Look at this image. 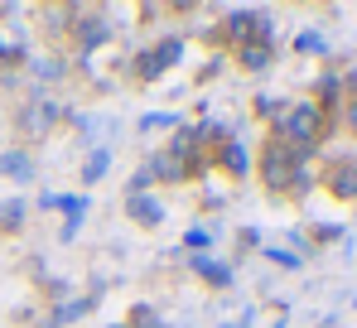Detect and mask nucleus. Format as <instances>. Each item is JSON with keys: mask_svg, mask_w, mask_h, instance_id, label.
Wrapping results in <instances>:
<instances>
[{"mask_svg": "<svg viewBox=\"0 0 357 328\" xmlns=\"http://www.w3.org/2000/svg\"><path fill=\"white\" fill-rule=\"evenodd\" d=\"M261 174H266L271 188H280V193H299V188H304V155L290 150L280 135H271L266 160H261Z\"/></svg>", "mask_w": 357, "mask_h": 328, "instance_id": "nucleus-1", "label": "nucleus"}, {"mask_svg": "<svg viewBox=\"0 0 357 328\" xmlns=\"http://www.w3.org/2000/svg\"><path fill=\"white\" fill-rule=\"evenodd\" d=\"M328 188L338 198H357V160H333L328 164Z\"/></svg>", "mask_w": 357, "mask_h": 328, "instance_id": "nucleus-2", "label": "nucleus"}, {"mask_svg": "<svg viewBox=\"0 0 357 328\" xmlns=\"http://www.w3.org/2000/svg\"><path fill=\"white\" fill-rule=\"evenodd\" d=\"M174 58H178V39H165L160 49L140 54V77H155V73H165V68H169Z\"/></svg>", "mask_w": 357, "mask_h": 328, "instance_id": "nucleus-3", "label": "nucleus"}, {"mask_svg": "<svg viewBox=\"0 0 357 328\" xmlns=\"http://www.w3.org/2000/svg\"><path fill=\"white\" fill-rule=\"evenodd\" d=\"M145 169H150V179H169V184H178V179L193 174V164H183L178 155H160L155 164H145Z\"/></svg>", "mask_w": 357, "mask_h": 328, "instance_id": "nucleus-4", "label": "nucleus"}, {"mask_svg": "<svg viewBox=\"0 0 357 328\" xmlns=\"http://www.w3.org/2000/svg\"><path fill=\"white\" fill-rule=\"evenodd\" d=\"M130 218L140 222V227H155V222L165 218V208L155 198H145V193H130Z\"/></svg>", "mask_w": 357, "mask_h": 328, "instance_id": "nucleus-5", "label": "nucleus"}, {"mask_svg": "<svg viewBox=\"0 0 357 328\" xmlns=\"http://www.w3.org/2000/svg\"><path fill=\"white\" fill-rule=\"evenodd\" d=\"M49 121H54V107H44V102H34V107L24 111V121H20V126H24L29 135H39V131H49Z\"/></svg>", "mask_w": 357, "mask_h": 328, "instance_id": "nucleus-6", "label": "nucleus"}, {"mask_svg": "<svg viewBox=\"0 0 357 328\" xmlns=\"http://www.w3.org/2000/svg\"><path fill=\"white\" fill-rule=\"evenodd\" d=\"M266 63H271V44H241V68L261 73Z\"/></svg>", "mask_w": 357, "mask_h": 328, "instance_id": "nucleus-7", "label": "nucleus"}, {"mask_svg": "<svg viewBox=\"0 0 357 328\" xmlns=\"http://www.w3.org/2000/svg\"><path fill=\"white\" fill-rule=\"evenodd\" d=\"M0 174H15V179H29V155H20V150H10V155H0Z\"/></svg>", "mask_w": 357, "mask_h": 328, "instance_id": "nucleus-8", "label": "nucleus"}, {"mask_svg": "<svg viewBox=\"0 0 357 328\" xmlns=\"http://www.w3.org/2000/svg\"><path fill=\"white\" fill-rule=\"evenodd\" d=\"M193 271L203 275V280H213V285H227V271H222V266H213L208 256H193Z\"/></svg>", "mask_w": 357, "mask_h": 328, "instance_id": "nucleus-9", "label": "nucleus"}, {"mask_svg": "<svg viewBox=\"0 0 357 328\" xmlns=\"http://www.w3.org/2000/svg\"><path fill=\"white\" fill-rule=\"evenodd\" d=\"M82 309H92V299H73V304H63L59 314H54V319H49V328H59V324H68V319H77V314H82Z\"/></svg>", "mask_w": 357, "mask_h": 328, "instance_id": "nucleus-10", "label": "nucleus"}, {"mask_svg": "<svg viewBox=\"0 0 357 328\" xmlns=\"http://www.w3.org/2000/svg\"><path fill=\"white\" fill-rule=\"evenodd\" d=\"M77 39H82V49L102 44V39H107V24H102V20H87V29H77Z\"/></svg>", "mask_w": 357, "mask_h": 328, "instance_id": "nucleus-11", "label": "nucleus"}, {"mask_svg": "<svg viewBox=\"0 0 357 328\" xmlns=\"http://www.w3.org/2000/svg\"><path fill=\"white\" fill-rule=\"evenodd\" d=\"M222 164H227L232 174H241V169H246V155H241V145H232V140H222Z\"/></svg>", "mask_w": 357, "mask_h": 328, "instance_id": "nucleus-12", "label": "nucleus"}, {"mask_svg": "<svg viewBox=\"0 0 357 328\" xmlns=\"http://www.w3.org/2000/svg\"><path fill=\"white\" fill-rule=\"evenodd\" d=\"M107 164H112V160H107V150H97L92 160L82 164V179H87V184H92V179H102V174H107Z\"/></svg>", "mask_w": 357, "mask_h": 328, "instance_id": "nucleus-13", "label": "nucleus"}, {"mask_svg": "<svg viewBox=\"0 0 357 328\" xmlns=\"http://www.w3.org/2000/svg\"><path fill=\"white\" fill-rule=\"evenodd\" d=\"M20 213H24V203H5V208H0V222H5V227H20Z\"/></svg>", "mask_w": 357, "mask_h": 328, "instance_id": "nucleus-14", "label": "nucleus"}, {"mask_svg": "<svg viewBox=\"0 0 357 328\" xmlns=\"http://www.w3.org/2000/svg\"><path fill=\"white\" fill-rule=\"evenodd\" d=\"M348 126H353V135H357V77H353V97H348Z\"/></svg>", "mask_w": 357, "mask_h": 328, "instance_id": "nucleus-15", "label": "nucleus"}, {"mask_svg": "<svg viewBox=\"0 0 357 328\" xmlns=\"http://www.w3.org/2000/svg\"><path fill=\"white\" fill-rule=\"evenodd\" d=\"M140 126H145V131H155V126H174V116H145Z\"/></svg>", "mask_w": 357, "mask_h": 328, "instance_id": "nucleus-16", "label": "nucleus"}, {"mask_svg": "<svg viewBox=\"0 0 357 328\" xmlns=\"http://www.w3.org/2000/svg\"><path fill=\"white\" fill-rule=\"evenodd\" d=\"M188 246H193V251H203V246H208V232H198V227H193V232H188Z\"/></svg>", "mask_w": 357, "mask_h": 328, "instance_id": "nucleus-17", "label": "nucleus"}]
</instances>
